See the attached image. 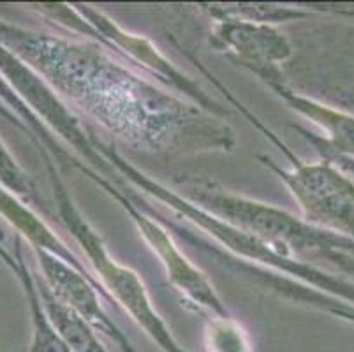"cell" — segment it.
<instances>
[{"label":"cell","instance_id":"obj_1","mask_svg":"<svg viewBox=\"0 0 354 352\" xmlns=\"http://www.w3.org/2000/svg\"><path fill=\"white\" fill-rule=\"evenodd\" d=\"M0 44L62 102L134 148L162 155L233 151L226 120L164 89L92 39H74L0 19Z\"/></svg>","mask_w":354,"mask_h":352},{"label":"cell","instance_id":"obj_2","mask_svg":"<svg viewBox=\"0 0 354 352\" xmlns=\"http://www.w3.org/2000/svg\"><path fill=\"white\" fill-rule=\"evenodd\" d=\"M0 74L8 85L32 109L24 116V125L32 143L46 154L57 167L80 171L99 189H117L113 201L122 206L127 217L138 212V203L162 205L175 217L185 219L194 228L207 232L217 243L236 257L259 263L279 273L295 277L305 286L354 305V284L333 277L314 264L281 256L265 241L240 231L230 222L191 201L187 196L169 189L134 166L113 143L83 124L73 109L67 108L24 62L0 44Z\"/></svg>","mask_w":354,"mask_h":352},{"label":"cell","instance_id":"obj_3","mask_svg":"<svg viewBox=\"0 0 354 352\" xmlns=\"http://www.w3.org/2000/svg\"><path fill=\"white\" fill-rule=\"evenodd\" d=\"M43 159L46 164L48 174H50L51 189H53L55 208H57V215H59L57 221L69 231L71 237L85 252L86 259H88L86 264L97 279V282L101 284L106 295L111 298L115 305H120L136 321L140 328H143L145 333L150 337V340L156 342L160 351L189 352L187 349H183L176 342L171 329L167 328L159 312L153 308L147 287L141 282L136 271L127 266H122L109 254L108 247L97 234V231L85 221L83 213L80 212L78 206L74 205L73 198L67 192V187L60 180L53 160L46 154H43Z\"/></svg>","mask_w":354,"mask_h":352},{"label":"cell","instance_id":"obj_4","mask_svg":"<svg viewBox=\"0 0 354 352\" xmlns=\"http://www.w3.org/2000/svg\"><path fill=\"white\" fill-rule=\"evenodd\" d=\"M30 8L44 18L59 24L71 34L101 43L115 55L124 58L129 66H133L145 76L152 77L153 82L162 85L164 89L171 90L191 101L192 104L199 106L203 111L222 120H226V116L230 115L226 108H222L214 97L208 95L198 85V82L180 71L169 58L164 57L159 48L153 46L147 37L124 30L120 25L115 24V19L106 16L104 12L88 6H67L60 2L32 4Z\"/></svg>","mask_w":354,"mask_h":352},{"label":"cell","instance_id":"obj_5","mask_svg":"<svg viewBox=\"0 0 354 352\" xmlns=\"http://www.w3.org/2000/svg\"><path fill=\"white\" fill-rule=\"evenodd\" d=\"M257 160L275 173L301 210V221L354 241V182L333 160L282 167L268 155Z\"/></svg>","mask_w":354,"mask_h":352},{"label":"cell","instance_id":"obj_6","mask_svg":"<svg viewBox=\"0 0 354 352\" xmlns=\"http://www.w3.org/2000/svg\"><path fill=\"white\" fill-rule=\"evenodd\" d=\"M212 44L226 51L227 57L263 83L282 80L281 64L295 53L291 41L273 25L231 18L214 19Z\"/></svg>","mask_w":354,"mask_h":352},{"label":"cell","instance_id":"obj_7","mask_svg":"<svg viewBox=\"0 0 354 352\" xmlns=\"http://www.w3.org/2000/svg\"><path fill=\"white\" fill-rule=\"evenodd\" d=\"M34 254L41 268V279L50 287L55 298L73 310L101 337L117 345L120 352H138L124 331L104 312L101 305L102 296L94 284L50 252L34 248Z\"/></svg>","mask_w":354,"mask_h":352},{"label":"cell","instance_id":"obj_8","mask_svg":"<svg viewBox=\"0 0 354 352\" xmlns=\"http://www.w3.org/2000/svg\"><path fill=\"white\" fill-rule=\"evenodd\" d=\"M265 85L270 86L275 95L281 97L292 111L308 118L326 134V138H315L308 134L305 129L295 125L296 131H300L323 154V157L326 159L340 157V159L354 160V115L304 95V93H298L296 90L289 89L284 80H273Z\"/></svg>","mask_w":354,"mask_h":352},{"label":"cell","instance_id":"obj_9","mask_svg":"<svg viewBox=\"0 0 354 352\" xmlns=\"http://www.w3.org/2000/svg\"><path fill=\"white\" fill-rule=\"evenodd\" d=\"M0 215L18 231L20 237H24L32 245V250L37 248V250L50 252V254L57 256L59 259L66 261L74 270H78L88 282H92L97 287L102 299H106L108 303H113L111 298L104 293L101 284L97 282L94 273L90 271L88 264L82 257L76 256L30 206L25 205L18 196H15L11 190L6 189L2 183H0Z\"/></svg>","mask_w":354,"mask_h":352},{"label":"cell","instance_id":"obj_10","mask_svg":"<svg viewBox=\"0 0 354 352\" xmlns=\"http://www.w3.org/2000/svg\"><path fill=\"white\" fill-rule=\"evenodd\" d=\"M12 256H15V266L11 268V271L24 287L32 317V340L28 344L27 352H73V349L67 345V342L60 337L59 331L51 324L43 305H41L39 290H37V284L34 279V270L25 263L20 237H16L15 240V254Z\"/></svg>","mask_w":354,"mask_h":352},{"label":"cell","instance_id":"obj_11","mask_svg":"<svg viewBox=\"0 0 354 352\" xmlns=\"http://www.w3.org/2000/svg\"><path fill=\"white\" fill-rule=\"evenodd\" d=\"M34 279L39 290L41 305L46 312L48 319L60 337L67 342L73 352H111L101 340V335L94 328H90L82 317L74 314L73 310L67 308L62 302L55 298L50 287L41 279L39 271L34 270Z\"/></svg>","mask_w":354,"mask_h":352},{"label":"cell","instance_id":"obj_12","mask_svg":"<svg viewBox=\"0 0 354 352\" xmlns=\"http://www.w3.org/2000/svg\"><path fill=\"white\" fill-rule=\"evenodd\" d=\"M201 9L210 16L212 19L231 18L240 21H250V24L273 25L288 24L292 19H304L310 16V12L301 8H286V6L272 4H201Z\"/></svg>","mask_w":354,"mask_h":352},{"label":"cell","instance_id":"obj_13","mask_svg":"<svg viewBox=\"0 0 354 352\" xmlns=\"http://www.w3.org/2000/svg\"><path fill=\"white\" fill-rule=\"evenodd\" d=\"M205 345L208 352H252L249 335L231 315L208 317Z\"/></svg>","mask_w":354,"mask_h":352},{"label":"cell","instance_id":"obj_14","mask_svg":"<svg viewBox=\"0 0 354 352\" xmlns=\"http://www.w3.org/2000/svg\"><path fill=\"white\" fill-rule=\"evenodd\" d=\"M0 183L6 189L11 190L15 196H18L21 201L43 206L41 205L37 187L34 185L30 176L25 173L24 167L18 164V160L12 157L11 151L8 150V147H6L2 140H0Z\"/></svg>","mask_w":354,"mask_h":352},{"label":"cell","instance_id":"obj_15","mask_svg":"<svg viewBox=\"0 0 354 352\" xmlns=\"http://www.w3.org/2000/svg\"><path fill=\"white\" fill-rule=\"evenodd\" d=\"M310 305L319 306L321 310H326V312L344 319V321L354 322V306L347 305L342 299H337L330 295H324V293H317V295L312 298Z\"/></svg>","mask_w":354,"mask_h":352},{"label":"cell","instance_id":"obj_16","mask_svg":"<svg viewBox=\"0 0 354 352\" xmlns=\"http://www.w3.org/2000/svg\"><path fill=\"white\" fill-rule=\"evenodd\" d=\"M317 259L328 261L331 266L339 268V271L351 275L354 279V256L353 254H347L344 250H326L323 252Z\"/></svg>","mask_w":354,"mask_h":352},{"label":"cell","instance_id":"obj_17","mask_svg":"<svg viewBox=\"0 0 354 352\" xmlns=\"http://www.w3.org/2000/svg\"><path fill=\"white\" fill-rule=\"evenodd\" d=\"M328 97L335 102V108H340L344 111L354 115V85L342 86V89H335L328 92Z\"/></svg>","mask_w":354,"mask_h":352},{"label":"cell","instance_id":"obj_18","mask_svg":"<svg viewBox=\"0 0 354 352\" xmlns=\"http://www.w3.org/2000/svg\"><path fill=\"white\" fill-rule=\"evenodd\" d=\"M0 116H2V118H6V120H8L9 124L15 125L16 129H20V131H21V124H20V122H18V118H16V116L12 115V113L9 111L8 108H6L4 102H2V101H0Z\"/></svg>","mask_w":354,"mask_h":352}]
</instances>
